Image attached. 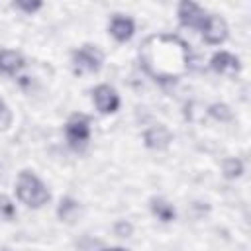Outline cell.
I'll list each match as a JSON object with an SVG mask.
<instances>
[{
	"label": "cell",
	"instance_id": "1",
	"mask_svg": "<svg viewBox=\"0 0 251 251\" xmlns=\"http://www.w3.org/2000/svg\"><path fill=\"white\" fill-rule=\"evenodd\" d=\"M139 63L153 80L175 82L190 69V47L175 33H155L141 43Z\"/></svg>",
	"mask_w": 251,
	"mask_h": 251
},
{
	"label": "cell",
	"instance_id": "2",
	"mask_svg": "<svg viewBox=\"0 0 251 251\" xmlns=\"http://www.w3.org/2000/svg\"><path fill=\"white\" fill-rule=\"evenodd\" d=\"M16 194L18 198L29 206V208H41L49 198V190L45 188V184L29 171H22L18 175V182H16Z\"/></svg>",
	"mask_w": 251,
	"mask_h": 251
},
{
	"label": "cell",
	"instance_id": "3",
	"mask_svg": "<svg viewBox=\"0 0 251 251\" xmlns=\"http://www.w3.org/2000/svg\"><path fill=\"white\" fill-rule=\"evenodd\" d=\"M73 67L76 75L98 73L102 67V53L92 45H84L73 53Z\"/></svg>",
	"mask_w": 251,
	"mask_h": 251
},
{
	"label": "cell",
	"instance_id": "4",
	"mask_svg": "<svg viewBox=\"0 0 251 251\" xmlns=\"http://www.w3.org/2000/svg\"><path fill=\"white\" fill-rule=\"evenodd\" d=\"M65 135H67L71 147H75V149L82 147V145L88 141V137H90L88 118L82 116V114H75V116H71V120H69L67 126H65Z\"/></svg>",
	"mask_w": 251,
	"mask_h": 251
},
{
	"label": "cell",
	"instance_id": "5",
	"mask_svg": "<svg viewBox=\"0 0 251 251\" xmlns=\"http://www.w3.org/2000/svg\"><path fill=\"white\" fill-rule=\"evenodd\" d=\"M200 31H202V37H204L206 43L220 45L227 37V24H226V20L222 16L210 14V16H206V22H204Z\"/></svg>",
	"mask_w": 251,
	"mask_h": 251
},
{
	"label": "cell",
	"instance_id": "6",
	"mask_svg": "<svg viewBox=\"0 0 251 251\" xmlns=\"http://www.w3.org/2000/svg\"><path fill=\"white\" fill-rule=\"evenodd\" d=\"M92 100L102 114H114L120 108V96L108 84H98L92 90Z\"/></svg>",
	"mask_w": 251,
	"mask_h": 251
},
{
	"label": "cell",
	"instance_id": "7",
	"mask_svg": "<svg viewBox=\"0 0 251 251\" xmlns=\"http://www.w3.org/2000/svg\"><path fill=\"white\" fill-rule=\"evenodd\" d=\"M178 20L184 27H194V29H202L204 22H206V12L194 4V2H180L178 4Z\"/></svg>",
	"mask_w": 251,
	"mask_h": 251
},
{
	"label": "cell",
	"instance_id": "8",
	"mask_svg": "<svg viewBox=\"0 0 251 251\" xmlns=\"http://www.w3.org/2000/svg\"><path fill=\"white\" fill-rule=\"evenodd\" d=\"M210 65H212V69H214L216 73L226 75V76H235V75L239 73V69H241L239 59H237L235 55L227 53V51H220V53H216V55L212 57Z\"/></svg>",
	"mask_w": 251,
	"mask_h": 251
},
{
	"label": "cell",
	"instance_id": "9",
	"mask_svg": "<svg viewBox=\"0 0 251 251\" xmlns=\"http://www.w3.org/2000/svg\"><path fill=\"white\" fill-rule=\"evenodd\" d=\"M133 31H135V24H133L131 18L122 16V14H116V16L112 18V22H110V33H112V37H114L116 41L124 43V41H127V39H131Z\"/></svg>",
	"mask_w": 251,
	"mask_h": 251
},
{
	"label": "cell",
	"instance_id": "10",
	"mask_svg": "<svg viewBox=\"0 0 251 251\" xmlns=\"http://www.w3.org/2000/svg\"><path fill=\"white\" fill-rule=\"evenodd\" d=\"M25 61L22 53L12 51V49H2L0 51V73L6 76H16L24 69Z\"/></svg>",
	"mask_w": 251,
	"mask_h": 251
},
{
	"label": "cell",
	"instance_id": "11",
	"mask_svg": "<svg viewBox=\"0 0 251 251\" xmlns=\"http://www.w3.org/2000/svg\"><path fill=\"white\" fill-rule=\"evenodd\" d=\"M143 139L149 149H165V147H169L173 135L165 126H153L143 133Z\"/></svg>",
	"mask_w": 251,
	"mask_h": 251
},
{
	"label": "cell",
	"instance_id": "12",
	"mask_svg": "<svg viewBox=\"0 0 251 251\" xmlns=\"http://www.w3.org/2000/svg\"><path fill=\"white\" fill-rule=\"evenodd\" d=\"M151 212L161 222H173L175 220V208L169 202H165L163 198H153L151 200Z\"/></svg>",
	"mask_w": 251,
	"mask_h": 251
},
{
	"label": "cell",
	"instance_id": "13",
	"mask_svg": "<svg viewBox=\"0 0 251 251\" xmlns=\"http://www.w3.org/2000/svg\"><path fill=\"white\" fill-rule=\"evenodd\" d=\"M76 212H78V202H76V200H73L71 196L61 198V204H59V208H57V214H59L61 220L71 222Z\"/></svg>",
	"mask_w": 251,
	"mask_h": 251
},
{
	"label": "cell",
	"instance_id": "14",
	"mask_svg": "<svg viewBox=\"0 0 251 251\" xmlns=\"http://www.w3.org/2000/svg\"><path fill=\"white\" fill-rule=\"evenodd\" d=\"M243 173V163L239 159H226L224 161V176L226 178H237Z\"/></svg>",
	"mask_w": 251,
	"mask_h": 251
},
{
	"label": "cell",
	"instance_id": "15",
	"mask_svg": "<svg viewBox=\"0 0 251 251\" xmlns=\"http://www.w3.org/2000/svg\"><path fill=\"white\" fill-rule=\"evenodd\" d=\"M208 114L214 118V120H218V122H229L231 120V110H229V106H226V104H212L210 108H208Z\"/></svg>",
	"mask_w": 251,
	"mask_h": 251
},
{
	"label": "cell",
	"instance_id": "16",
	"mask_svg": "<svg viewBox=\"0 0 251 251\" xmlns=\"http://www.w3.org/2000/svg\"><path fill=\"white\" fill-rule=\"evenodd\" d=\"M0 216L6 218V220H12L16 216V208H14L12 200L4 194H0Z\"/></svg>",
	"mask_w": 251,
	"mask_h": 251
},
{
	"label": "cell",
	"instance_id": "17",
	"mask_svg": "<svg viewBox=\"0 0 251 251\" xmlns=\"http://www.w3.org/2000/svg\"><path fill=\"white\" fill-rule=\"evenodd\" d=\"M12 124V112L6 106V102L0 98V129H8Z\"/></svg>",
	"mask_w": 251,
	"mask_h": 251
},
{
	"label": "cell",
	"instance_id": "18",
	"mask_svg": "<svg viewBox=\"0 0 251 251\" xmlns=\"http://www.w3.org/2000/svg\"><path fill=\"white\" fill-rule=\"evenodd\" d=\"M14 8L24 10V12H27V14H33L35 10L41 8V2H39V0H35V2H24V0H18V2H14Z\"/></svg>",
	"mask_w": 251,
	"mask_h": 251
},
{
	"label": "cell",
	"instance_id": "19",
	"mask_svg": "<svg viewBox=\"0 0 251 251\" xmlns=\"http://www.w3.org/2000/svg\"><path fill=\"white\" fill-rule=\"evenodd\" d=\"M116 233L122 235V237H127V235L131 233V226L126 224V222H118V224H116Z\"/></svg>",
	"mask_w": 251,
	"mask_h": 251
},
{
	"label": "cell",
	"instance_id": "20",
	"mask_svg": "<svg viewBox=\"0 0 251 251\" xmlns=\"http://www.w3.org/2000/svg\"><path fill=\"white\" fill-rule=\"evenodd\" d=\"M104 251H126V249H122V247H112V249H104Z\"/></svg>",
	"mask_w": 251,
	"mask_h": 251
}]
</instances>
